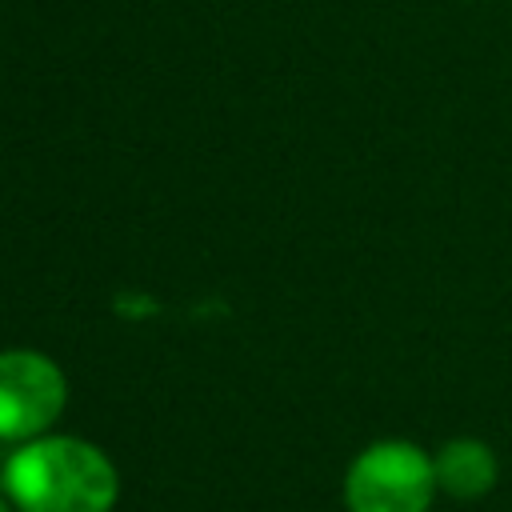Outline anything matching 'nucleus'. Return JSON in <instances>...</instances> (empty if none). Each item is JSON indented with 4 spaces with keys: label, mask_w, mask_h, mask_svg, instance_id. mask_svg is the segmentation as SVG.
Masks as SVG:
<instances>
[{
    "label": "nucleus",
    "mask_w": 512,
    "mask_h": 512,
    "mask_svg": "<svg viewBox=\"0 0 512 512\" xmlns=\"http://www.w3.org/2000/svg\"><path fill=\"white\" fill-rule=\"evenodd\" d=\"M68 404L64 368L36 348L0 352V440L24 444L56 428Z\"/></svg>",
    "instance_id": "nucleus-3"
},
{
    "label": "nucleus",
    "mask_w": 512,
    "mask_h": 512,
    "mask_svg": "<svg viewBox=\"0 0 512 512\" xmlns=\"http://www.w3.org/2000/svg\"><path fill=\"white\" fill-rule=\"evenodd\" d=\"M436 488L460 504L484 500L500 480V456L480 436H452L432 452Z\"/></svg>",
    "instance_id": "nucleus-4"
},
{
    "label": "nucleus",
    "mask_w": 512,
    "mask_h": 512,
    "mask_svg": "<svg viewBox=\"0 0 512 512\" xmlns=\"http://www.w3.org/2000/svg\"><path fill=\"white\" fill-rule=\"evenodd\" d=\"M0 492L20 512H112L120 472L92 440L44 432L12 444L0 468Z\"/></svg>",
    "instance_id": "nucleus-1"
},
{
    "label": "nucleus",
    "mask_w": 512,
    "mask_h": 512,
    "mask_svg": "<svg viewBox=\"0 0 512 512\" xmlns=\"http://www.w3.org/2000/svg\"><path fill=\"white\" fill-rule=\"evenodd\" d=\"M0 512H20V508H16V504H12V500L0 492Z\"/></svg>",
    "instance_id": "nucleus-5"
},
{
    "label": "nucleus",
    "mask_w": 512,
    "mask_h": 512,
    "mask_svg": "<svg viewBox=\"0 0 512 512\" xmlns=\"http://www.w3.org/2000/svg\"><path fill=\"white\" fill-rule=\"evenodd\" d=\"M436 492L432 452L412 440H376L344 472L348 512H428Z\"/></svg>",
    "instance_id": "nucleus-2"
}]
</instances>
